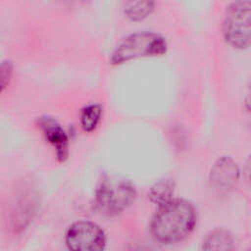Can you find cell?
Returning <instances> with one entry per match:
<instances>
[{
	"mask_svg": "<svg viewBox=\"0 0 251 251\" xmlns=\"http://www.w3.org/2000/svg\"><path fill=\"white\" fill-rule=\"evenodd\" d=\"M197 210L188 200L173 198L158 207L150 222V233L155 241L173 245L183 241L195 229Z\"/></svg>",
	"mask_w": 251,
	"mask_h": 251,
	"instance_id": "6da1fadb",
	"label": "cell"
},
{
	"mask_svg": "<svg viewBox=\"0 0 251 251\" xmlns=\"http://www.w3.org/2000/svg\"><path fill=\"white\" fill-rule=\"evenodd\" d=\"M136 196V188L129 179L104 175L96 186L94 202L100 213L113 217L125 212L132 205Z\"/></svg>",
	"mask_w": 251,
	"mask_h": 251,
	"instance_id": "7a4b0ae2",
	"label": "cell"
},
{
	"mask_svg": "<svg viewBox=\"0 0 251 251\" xmlns=\"http://www.w3.org/2000/svg\"><path fill=\"white\" fill-rule=\"evenodd\" d=\"M166 38L154 31H137L126 36L113 50L110 63L120 66L139 58L162 56L167 52Z\"/></svg>",
	"mask_w": 251,
	"mask_h": 251,
	"instance_id": "3957f363",
	"label": "cell"
},
{
	"mask_svg": "<svg viewBox=\"0 0 251 251\" xmlns=\"http://www.w3.org/2000/svg\"><path fill=\"white\" fill-rule=\"evenodd\" d=\"M222 33L225 42L234 50L251 47V0H234L227 6Z\"/></svg>",
	"mask_w": 251,
	"mask_h": 251,
	"instance_id": "277c9868",
	"label": "cell"
},
{
	"mask_svg": "<svg viewBox=\"0 0 251 251\" xmlns=\"http://www.w3.org/2000/svg\"><path fill=\"white\" fill-rule=\"evenodd\" d=\"M106 234L95 223L76 221L67 229L65 243L74 251H100L106 247Z\"/></svg>",
	"mask_w": 251,
	"mask_h": 251,
	"instance_id": "5b68a950",
	"label": "cell"
},
{
	"mask_svg": "<svg viewBox=\"0 0 251 251\" xmlns=\"http://www.w3.org/2000/svg\"><path fill=\"white\" fill-rule=\"evenodd\" d=\"M241 177L240 168L229 156L219 157L211 166L209 172V185L214 193L226 196L238 185Z\"/></svg>",
	"mask_w": 251,
	"mask_h": 251,
	"instance_id": "8992f818",
	"label": "cell"
},
{
	"mask_svg": "<svg viewBox=\"0 0 251 251\" xmlns=\"http://www.w3.org/2000/svg\"><path fill=\"white\" fill-rule=\"evenodd\" d=\"M37 126L45 140L54 149L59 162H65L69 157V136L61 124L50 116H41L37 120Z\"/></svg>",
	"mask_w": 251,
	"mask_h": 251,
	"instance_id": "52a82bcc",
	"label": "cell"
},
{
	"mask_svg": "<svg viewBox=\"0 0 251 251\" xmlns=\"http://www.w3.org/2000/svg\"><path fill=\"white\" fill-rule=\"evenodd\" d=\"M235 246L233 234L226 228L217 227L210 230L202 240V249L211 251L231 250Z\"/></svg>",
	"mask_w": 251,
	"mask_h": 251,
	"instance_id": "ba28073f",
	"label": "cell"
},
{
	"mask_svg": "<svg viewBox=\"0 0 251 251\" xmlns=\"http://www.w3.org/2000/svg\"><path fill=\"white\" fill-rule=\"evenodd\" d=\"M155 0H124L123 13L131 22H141L154 12Z\"/></svg>",
	"mask_w": 251,
	"mask_h": 251,
	"instance_id": "9c48e42d",
	"label": "cell"
},
{
	"mask_svg": "<svg viewBox=\"0 0 251 251\" xmlns=\"http://www.w3.org/2000/svg\"><path fill=\"white\" fill-rule=\"evenodd\" d=\"M175 194V182L171 178L157 180L148 191L149 200L157 207L171 201Z\"/></svg>",
	"mask_w": 251,
	"mask_h": 251,
	"instance_id": "30bf717a",
	"label": "cell"
},
{
	"mask_svg": "<svg viewBox=\"0 0 251 251\" xmlns=\"http://www.w3.org/2000/svg\"><path fill=\"white\" fill-rule=\"evenodd\" d=\"M103 109L100 104L92 103L85 105L79 113V125L84 132L90 133L96 130L102 120Z\"/></svg>",
	"mask_w": 251,
	"mask_h": 251,
	"instance_id": "8fae6325",
	"label": "cell"
},
{
	"mask_svg": "<svg viewBox=\"0 0 251 251\" xmlns=\"http://www.w3.org/2000/svg\"><path fill=\"white\" fill-rule=\"evenodd\" d=\"M12 65L10 62H3L1 65V88L2 91L9 83V80L12 76Z\"/></svg>",
	"mask_w": 251,
	"mask_h": 251,
	"instance_id": "7c38bea8",
	"label": "cell"
},
{
	"mask_svg": "<svg viewBox=\"0 0 251 251\" xmlns=\"http://www.w3.org/2000/svg\"><path fill=\"white\" fill-rule=\"evenodd\" d=\"M242 176L245 179V181L248 183V185L251 187V153L248 155V157L245 160Z\"/></svg>",
	"mask_w": 251,
	"mask_h": 251,
	"instance_id": "4fadbf2b",
	"label": "cell"
},
{
	"mask_svg": "<svg viewBox=\"0 0 251 251\" xmlns=\"http://www.w3.org/2000/svg\"><path fill=\"white\" fill-rule=\"evenodd\" d=\"M244 103H245V108L251 112V85L248 87V91L245 95V99H244Z\"/></svg>",
	"mask_w": 251,
	"mask_h": 251,
	"instance_id": "5bb4252c",
	"label": "cell"
}]
</instances>
